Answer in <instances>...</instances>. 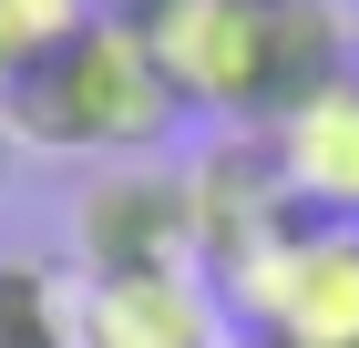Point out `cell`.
<instances>
[{
  "label": "cell",
  "mask_w": 359,
  "mask_h": 348,
  "mask_svg": "<svg viewBox=\"0 0 359 348\" xmlns=\"http://www.w3.org/2000/svg\"><path fill=\"white\" fill-rule=\"evenodd\" d=\"M0 113H11V134H21L31 154H83V164H144V154H165L175 123H185L154 41H144L123 11H103V21H93L83 41H62L52 62H31Z\"/></svg>",
  "instance_id": "obj_2"
},
{
  "label": "cell",
  "mask_w": 359,
  "mask_h": 348,
  "mask_svg": "<svg viewBox=\"0 0 359 348\" xmlns=\"http://www.w3.org/2000/svg\"><path fill=\"white\" fill-rule=\"evenodd\" d=\"M0 348H72V297L31 256H0Z\"/></svg>",
  "instance_id": "obj_7"
},
{
  "label": "cell",
  "mask_w": 359,
  "mask_h": 348,
  "mask_svg": "<svg viewBox=\"0 0 359 348\" xmlns=\"http://www.w3.org/2000/svg\"><path fill=\"white\" fill-rule=\"evenodd\" d=\"M72 246H83L93 277H165L195 267V195L185 174H154V164H103L72 205Z\"/></svg>",
  "instance_id": "obj_4"
},
{
  "label": "cell",
  "mask_w": 359,
  "mask_h": 348,
  "mask_svg": "<svg viewBox=\"0 0 359 348\" xmlns=\"http://www.w3.org/2000/svg\"><path fill=\"white\" fill-rule=\"evenodd\" d=\"M216 297L247 348H359V225L287 215L216 277Z\"/></svg>",
  "instance_id": "obj_3"
},
{
  "label": "cell",
  "mask_w": 359,
  "mask_h": 348,
  "mask_svg": "<svg viewBox=\"0 0 359 348\" xmlns=\"http://www.w3.org/2000/svg\"><path fill=\"white\" fill-rule=\"evenodd\" d=\"M226 297L195 267L165 277H83L72 297V348H226Z\"/></svg>",
  "instance_id": "obj_5"
},
{
  "label": "cell",
  "mask_w": 359,
  "mask_h": 348,
  "mask_svg": "<svg viewBox=\"0 0 359 348\" xmlns=\"http://www.w3.org/2000/svg\"><path fill=\"white\" fill-rule=\"evenodd\" d=\"M0 103H11V62H0Z\"/></svg>",
  "instance_id": "obj_10"
},
{
  "label": "cell",
  "mask_w": 359,
  "mask_h": 348,
  "mask_svg": "<svg viewBox=\"0 0 359 348\" xmlns=\"http://www.w3.org/2000/svg\"><path fill=\"white\" fill-rule=\"evenodd\" d=\"M267 154H277V185H287L298 215L359 225V72H339L308 103H287L267 123Z\"/></svg>",
  "instance_id": "obj_6"
},
{
  "label": "cell",
  "mask_w": 359,
  "mask_h": 348,
  "mask_svg": "<svg viewBox=\"0 0 359 348\" xmlns=\"http://www.w3.org/2000/svg\"><path fill=\"white\" fill-rule=\"evenodd\" d=\"M11 164H21V134H11V113H0V195H11Z\"/></svg>",
  "instance_id": "obj_9"
},
{
  "label": "cell",
  "mask_w": 359,
  "mask_h": 348,
  "mask_svg": "<svg viewBox=\"0 0 359 348\" xmlns=\"http://www.w3.org/2000/svg\"><path fill=\"white\" fill-rule=\"evenodd\" d=\"M93 21H103V0H0V62H11V82L31 62H52L62 41H83Z\"/></svg>",
  "instance_id": "obj_8"
},
{
  "label": "cell",
  "mask_w": 359,
  "mask_h": 348,
  "mask_svg": "<svg viewBox=\"0 0 359 348\" xmlns=\"http://www.w3.org/2000/svg\"><path fill=\"white\" fill-rule=\"evenodd\" d=\"M134 31L154 41L175 103L216 113L226 134H267L318 82L359 72V31L339 0H154Z\"/></svg>",
  "instance_id": "obj_1"
}]
</instances>
